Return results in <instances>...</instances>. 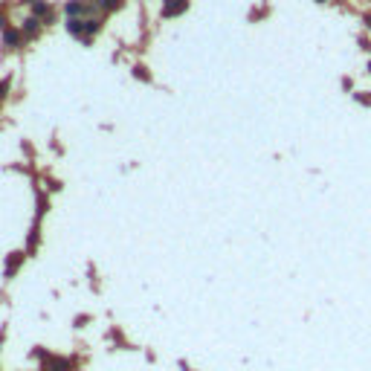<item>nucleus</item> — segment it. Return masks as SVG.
<instances>
[{
  "label": "nucleus",
  "mask_w": 371,
  "mask_h": 371,
  "mask_svg": "<svg viewBox=\"0 0 371 371\" xmlns=\"http://www.w3.org/2000/svg\"><path fill=\"white\" fill-rule=\"evenodd\" d=\"M67 29H70L73 35H79L82 29H85V26H82V20H70V23H67Z\"/></svg>",
  "instance_id": "2"
},
{
  "label": "nucleus",
  "mask_w": 371,
  "mask_h": 371,
  "mask_svg": "<svg viewBox=\"0 0 371 371\" xmlns=\"http://www.w3.org/2000/svg\"><path fill=\"white\" fill-rule=\"evenodd\" d=\"M96 29H99V23H96V20H87V23H85V32H96Z\"/></svg>",
  "instance_id": "5"
},
{
  "label": "nucleus",
  "mask_w": 371,
  "mask_h": 371,
  "mask_svg": "<svg viewBox=\"0 0 371 371\" xmlns=\"http://www.w3.org/2000/svg\"><path fill=\"white\" fill-rule=\"evenodd\" d=\"M101 6H104V9H119L122 0H101Z\"/></svg>",
  "instance_id": "3"
},
{
  "label": "nucleus",
  "mask_w": 371,
  "mask_h": 371,
  "mask_svg": "<svg viewBox=\"0 0 371 371\" xmlns=\"http://www.w3.org/2000/svg\"><path fill=\"white\" fill-rule=\"evenodd\" d=\"M369 73H371V61H369Z\"/></svg>",
  "instance_id": "10"
},
{
  "label": "nucleus",
  "mask_w": 371,
  "mask_h": 371,
  "mask_svg": "<svg viewBox=\"0 0 371 371\" xmlns=\"http://www.w3.org/2000/svg\"><path fill=\"white\" fill-rule=\"evenodd\" d=\"M316 3H328V0H316Z\"/></svg>",
  "instance_id": "9"
},
{
  "label": "nucleus",
  "mask_w": 371,
  "mask_h": 371,
  "mask_svg": "<svg viewBox=\"0 0 371 371\" xmlns=\"http://www.w3.org/2000/svg\"><path fill=\"white\" fill-rule=\"evenodd\" d=\"M6 87H9V82H0V99L6 96Z\"/></svg>",
  "instance_id": "8"
},
{
  "label": "nucleus",
  "mask_w": 371,
  "mask_h": 371,
  "mask_svg": "<svg viewBox=\"0 0 371 371\" xmlns=\"http://www.w3.org/2000/svg\"><path fill=\"white\" fill-rule=\"evenodd\" d=\"M6 44H17V35L15 32H6Z\"/></svg>",
  "instance_id": "7"
},
{
  "label": "nucleus",
  "mask_w": 371,
  "mask_h": 371,
  "mask_svg": "<svg viewBox=\"0 0 371 371\" xmlns=\"http://www.w3.org/2000/svg\"><path fill=\"white\" fill-rule=\"evenodd\" d=\"M134 76H136V79H148V73H145V67H136V70H134Z\"/></svg>",
  "instance_id": "6"
},
{
  "label": "nucleus",
  "mask_w": 371,
  "mask_h": 371,
  "mask_svg": "<svg viewBox=\"0 0 371 371\" xmlns=\"http://www.w3.org/2000/svg\"><path fill=\"white\" fill-rule=\"evenodd\" d=\"M79 12H82V6H79V3H70V6H67V15H79Z\"/></svg>",
  "instance_id": "4"
},
{
  "label": "nucleus",
  "mask_w": 371,
  "mask_h": 371,
  "mask_svg": "<svg viewBox=\"0 0 371 371\" xmlns=\"http://www.w3.org/2000/svg\"><path fill=\"white\" fill-rule=\"evenodd\" d=\"M188 9V0H163V15L166 17H177Z\"/></svg>",
  "instance_id": "1"
}]
</instances>
